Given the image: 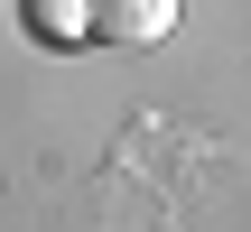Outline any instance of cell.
<instances>
[{"label":"cell","mask_w":251,"mask_h":232,"mask_svg":"<svg viewBox=\"0 0 251 232\" xmlns=\"http://www.w3.org/2000/svg\"><path fill=\"white\" fill-rule=\"evenodd\" d=\"M19 19H28V37H47V46H84V37H93V0H19Z\"/></svg>","instance_id":"2"},{"label":"cell","mask_w":251,"mask_h":232,"mask_svg":"<svg viewBox=\"0 0 251 232\" xmlns=\"http://www.w3.org/2000/svg\"><path fill=\"white\" fill-rule=\"evenodd\" d=\"M177 28V0H93V37L112 46H158Z\"/></svg>","instance_id":"1"}]
</instances>
